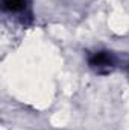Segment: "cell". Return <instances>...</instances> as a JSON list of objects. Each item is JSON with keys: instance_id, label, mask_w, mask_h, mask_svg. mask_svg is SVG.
I'll use <instances>...</instances> for the list:
<instances>
[{"instance_id": "obj_1", "label": "cell", "mask_w": 129, "mask_h": 130, "mask_svg": "<svg viewBox=\"0 0 129 130\" xmlns=\"http://www.w3.org/2000/svg\"><path fill=\"white\" fill-rule=\"evenodd\" d=\"M88 65L99 74H108L115 68V56L111 52H96L88 58Z\"/></svg>"}, {"instance_id": "obj_2", "label": "cell", "mask_w": 129, "mask_h": 130, "mask_svg": "<svg viewBox=\"0 0 129 130\" xmlns=\"http://www.w3.org/2000/svg\"><path fill=\"white\" fill-rule=\"evenodd\" d=\"M2 8L6 12H23L28 8V0H2Z\"/></svg>"}]
</instances>
